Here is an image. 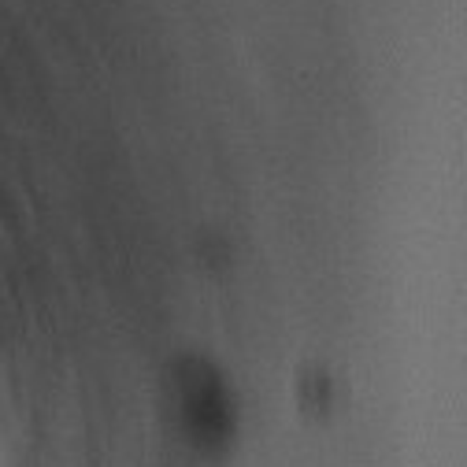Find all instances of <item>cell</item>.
<instances>
[{
  "mask_svg": "<svg viewBox=\"0 0 467 467\" xmlns=\"http://www.w3.org/2000/svg\"><path fill=\"white\" fill-rule=\"evenodd\" d=\"M179 420L190 445L219 452L234 434V404L212 368H186L179 379Z\"/></svg>",
  "mask_w": 467,
  "mask_h": 467,
  "instance_id": "cell-1",
  "label": "cell"
}]
</instances>
